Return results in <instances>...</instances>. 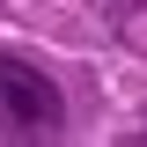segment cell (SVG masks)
Segmentation results:
<instances>
[{"instance_id": "6da1fadb", "label": "cell", "mask_w": 147, "mask_h": 147, "mask_svg": "<svg viewBox=\"0 0 147 147\" xmlns=\"http://www.w3.org/2000/svg\"><path fill=\"white\" fill-rule=\"evenodd\" d=\"M0 132L7 140H59L66 132V96H59L52 74L0 59Z\"/></svg>"}]
</instances>
